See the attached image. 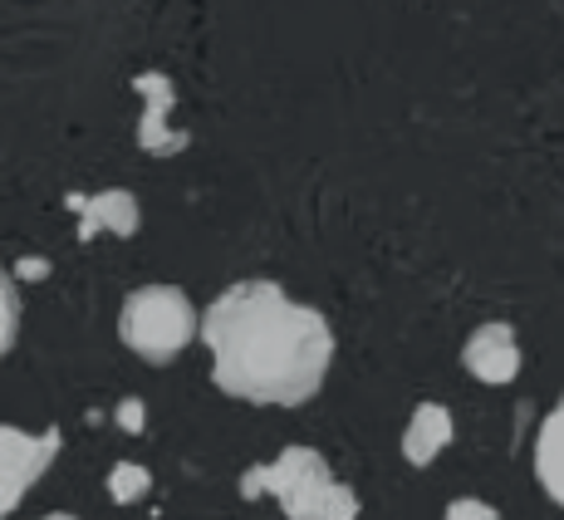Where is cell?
Masks as SVG:
<instances>
[{"label":"cell","mask_w":564,"mask_h":520,"mask_svg":"<svg viewBox=\"0 0 564 520\" xmlns=\"http://www.w3.org/2000/svg\"><path fill=\"white\" fill-rule=\"evenodd\" d=\"M197 329L212 354L216 388L241 403H310L334 364L329 319L290 300L275 280H236L212 300Z\"/></svg>","instance_id":"obj_1"},{"label":"cell","mask_w":564,"mask_h":520,"mask_svg":"<svg viewBox=\"0 0 564 520\" xmlns=\"http://www.w3.org/2000/svg\"><path fill=\"white\" fill-rule=\"evenodd\" d=\"M241 496H270L285 520H359V496L329 472L314 447H285L275 462L241 476Z\"/></svg>","instance_id":"obj_2"},{"label":"cell","mask_w":564,"mask_h":520,"mask_svg":"<svg viewBox=\"0 0 564 520\" xmlns=\"http://www.w3.org/2000/svg\"><path fill=\"white\" fill-rule=\"evenodd\" d=\"M123 344L148 364H172L197 339V310L177 285H143L123 300L118 314Z\"/></svg>","instance_id":"obj_3"},{"label":"cell","mask_w":564,"mask_h":520,"mask_svg":"<svg viewBox=\"0 0 564 520\" xmlns=\"http://www.w3.org/2000/svg\"><path fill=\"white\" fill-rule=\"evenodd\" d=\"M64 437L59 432H25V427H0V520L15 511L35 481L54 467Z\"/></svg>","instance_id":"obj_4"},{"label":"cell","mask_w":564,"mask_h":520,"mask_svg":"<svg viewBox=\"0 0 564 520\" xmlns=\"http://www.w3.org/2000/svg\"><path fill=\"white\" fill-rule=\"evenodd\" d=\"M462 364H466V373H471L476 383H486V388H506V383H516V373H520V344H516V329H511L506 319L481 324V329H476L471 339H466Z\"/></svg>","instance_id":"obj_5"},{"label":"cell","mask_w":564,"mask_h":520,"mask_svg":"<svg viewBox=\"0 0 564 520\" xmlns=\"http://www.w3.org/2000/svg\"><path fill=\"white\" fill-rule=\"evenodd\" d=\"M69 207L79 212V241H94L99 231L138 236V226H143L138 197L123 187H104V192H94V197H69Z\"/></svg>","instance_id":"obj_6"},{"label":"cell","mask_w":564,"mask_h":520,"mask_svg":"<svg viewBox=\"0 0 564 520\" xmlns=\"http://www.w3.org/2000/svg\"><path fill=\"white\" fill-rule=\"evenodd\" d=\"M457 437V422L442 403H417L403 427V462L408 467H432L442 457V447H452Z\"/></svg>","instance_id":"obj_7"},{"label":"cell","mask_w":564,"mask_h":520,"mask_svg":"<svg viewBox=\"0 0 564 520\" xmlns=\"http://www.w3.org/2000/svg\"><path fill=\"white\" fill-rule=\"evenodd\" d=\"M138 94H153V104H148V118L138 123V143H143L148 153H177L182 143L162 133V118H167V108H172V84L162 79V74H143V79H138Z\"/></svg>","instance_id":"obj_8"},{"label":"cell","mask_w":564,"mask_h":520,"mask_svg":"<svg viewBox=\"0 0 564 520\" xmlns=\"http://www.w3.org/2000/svg\"><path fill=\"white\" fill-rule=\"evenodd\" d=\"M535 476L545 486L550 501H564V481H560V408H550L545 427H540V442H535Z\"/></svg>","instance_id":"obj_9"},{"label":"cell","mask_w":564,"mask_h":520,"mask_svg":"<svg viewBox=\"0 0 564 520\" xmlns=\"http://www.w3.org/2000/svg\"><path fill=\"white\" fill-rule=\"evenodd\" d=\"M153 491V472L138 467V462H118L113 472H108V496H113L118 506H133L143 501V496Z\"/></svg>","instance_id":"obj_10"},{"label":"cell","mask_w":564,"mask_h":520,"mask_svg":"<svg viewBox=\"0 0 564 520\" xmlns=\"http://www.w3.org/2000/svg\"><path fill=\"white\" fill-rule=\"evenodd\" d=\"M15 329H20V300H15V285H10V275L0 270V354L10 349Z\"/></svg>","instance_id":"obj_11"},{"label":"cell","mask_w":564,"mask_h":520,"mask_svg":"<svg viewBox=\"0 0 564 520\" xmlns=\"http://www.w3.org/2000/svg\"><path fill=\"white\" fill-rule=\"evenodd\" d=\"M442 520H501V511H496V506H486V501H476V496H462V501L447 506V516H442Z\"/></svg>","instance_id":"obj_12"},{"label":"cell","mask_w":564,"mask_h":520,"mask_svg":"<svg viewBox=\"0 0 564 520\" xmlns=\"http://www.w3.org/2000/svg\"><path fill=\"white\" fill-rule=\"evenodd\" d=\"M118 427H123V432H143L148 427V408L138 403V398H123V403H118Z\"/></svg>","instance_id":"obj_13"},{"label":"cell","mask_w":564,"mask_h":520,"mask_svg":"<svg viewBox=\"0 0 564 520\" xmlns=\"http://www.w3.org/2000/svg\"><path fill=\"white\" fill-rule=\"evenodd\" d=\"M45 520H79V516H69V511H54V516H45Z\"/></svg>","instance_id":"obj_14"}]
</instances>
